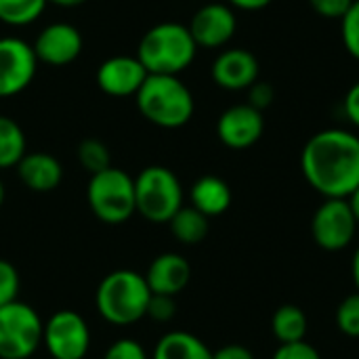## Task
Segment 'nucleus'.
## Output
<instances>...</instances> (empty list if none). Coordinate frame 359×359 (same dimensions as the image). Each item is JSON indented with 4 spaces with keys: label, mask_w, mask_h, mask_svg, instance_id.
<instances>
[{
    "label": "nucleus",
    "mask_w": 359,
    "mask_h": 359,
    "mask_svg": "<svg viewBox=\"0 0 359 359\" xmlns=\"http://www.w3.org/2000/svg\"><path fill=\"white\" fill-rule=\"evenodd\" d=\"M15 168H17L21 183L29 191H36V194H46V191L57 189L63 179V168L59 160L44 151L25 154Z\"/></svg>",
    "instance_id": "17"
},
{
    "label": "nucleus",
    "mask_w": 359,
    "mask_h": 359,
    "mask_svg": "<svg viewBox=\"0 0 359 359\" xmlns=\"http://www.w3.org/2000/svg\"><path fill=\"white\" fill-rule=\"evenodd\" d=\"M212 80L225 90H246L259 80V61L246 48H227L212 63Z\"/></svg>",
    "instance_id": "15"
},
{
    "label": "nucleus",
    "mask_w": 359,
    "mask_h": 359,
    "mask_svg": "<svg viewBox=\"0 0 359 359\" xmlns=\"http://www.w3.org/2000/svg\"><path fill=\"white\" fill-rule=\"evenodd\" d=\"M355 0H309L311 8L324 19H343Z\"/></svg>",
    "instance_id": "30"
},
{
    "label": "nucleus",
    "mask_w": 359,
    "mask_h": 359,
    "mask_svg": "<svg viewBox=\"0 0 359 359\" xmlns=\"http://www.w3.org/2000/svg\"><path fill=\"white\" fill-rule=\"evenodd\" d=\"M141 116L160 128L185 126L196 109L194 95L179 76L149 74L135 95Z\"/></svg>",
    "instance_id": "3"
},
{
    "label": "nucleus",
    "mask_w": 359,
    "mask_h": 359,
    "mask_svg": "<svg viewBox=\"0 0 359 359\" xmlns=\"http://www.w3.org/2000/svg\"><path fill=\"white\" fill-rule=\"evenodd\" d=\"M42 345L53 359H84L90 347L86 320L72 309H61L44 322Z\"/></svg>",
    "instance_id": "8"
},
{
    "label": "nucleus",
    "mask_w": 359,
    "mask_h": 359,
    "mask_svg": "<svg viewBox=\"0 0 359 359\" xmlns=\"http://www.w3.org/2000/svg\"><path fill=\"white\" fill-rule=\"evenodd\" d=\"M137 212L151 223H168L183 206V187L166 166H147L135 179Z\"/></svg>",
    "instance_id": "6"
},
{
    "label": "nucleus",
    "mask_w": 359,
    "mask_h": 359,
    "mask_svg": "<svg viewBox=\"0 0 359 359\" xmlns=\"http://www.w3.org/2000/svg\"><path fill=\"white\" fill-rule=\"evenodd\" d=\"M177 313V305H175V297H168V294H154L149 297V303H147V313L145 318L154 320V322H170Z\"/></svg>",
    "instance_id": "28"
},
{
    "label": "nucleus",
    "mask_w": 359,
    "mask_h": 359,
    "mask_svg": "<svg viewBox=\"0 0 359 359\" xmlns=\"http://www.w3.org/2000/svg\"><path fill=\"white\" fill-rule=\"evenodd\" d=\"M189 198H191V206L196 210H200L208 219L227 212V208L231 206V189H229V185L223 179L215 177V175L200 177L194 183V187L189 191Z\"/></svg>",
    "instance_id": "18"
},
{
    "label": "nucleus",
    "mask_w": 359,
    "mask_h": 359,
    "mask_svg": "<svg viewBox=\"0 0 359 359\" xmlns=\"http://www.w3.org/2000/svg\"><path fill=\"white\" fill-rule=\"evenodd\" d=\"M349 200V204H351V210H353V215H355V219H358V225H359V187L347 198Z\"/></svg>",
    "instance_id": "36"
},
{
    "label": "nucleus",
    "mask_w": 359,
    "mask_h": 359,
    "mask_svg": "<svg viewBox=\"0 0 359 359\" xmlns=\"http://www.w3.org/2000/svg\"><path fill=\"white\" fill-rule=\"evenodd\" d=\"M351 273H353V282H355V288H358V292H359V248L355 250V257H353Z\"/></svg>",
    "instance_id": "38"
},
{
    "label": "nucleus",
    "mask_w": 359,
    "mask_h": 359,
    "mask_svg": "<svg viewBox=\"0 0 359 359\" xmlns=\"http://www.w3.org/2000/svg\"><path fill=\"white\" fill-rule=\"evenodd\" d=\"M343 107H345V114H347L349 122L359 128V82H355V84L347 90L345 101H343Z\"/></svg>",
    "instance_id": "33"
},
{
    "label": "nucleus",
    "mask_w": 359,
    "mask_h": 359,
    "mask_svg": "<svg viewBox=\"0 0 359 359\" xmlns=\"http://www.w3.org/2000/svg\"><path fill=\"white\" fill-rule=\"evenodd\" d=\"M358 229V219L345 198H326L311 219V236L322 250L339 252L347 248Z\"/></svg>",
    "instance_id": "9"
},
{
    "label": "nucleus",
    "mask_w": 359,
    "mask_h": 359,
    "mask_svg": "<svg viewBox=\"0 0 359 359\" xmlns=\"http://www.w3.org/2000/svg\"><path fill=\"white\" fill-rule=\"evenodd\" d=\"M305 181L324 198H349L359 187V137L345 128L316 133L303 147Z\"/></svg>",
    "instance_id": "1"
},
{
    "label": "nucleus",
    "mask_w": 359,
    "mask_h": 359,
    "mask_svg": "<svg viewBox=\"0 0 359 359\" xmlns=\"http://www.w3.org/2000/svg\"><path fill=\"white\" fill-rule=\"evenodd\" d=\"M307 328H309L307 316L297 305H282L280 309H276L271 318V332L280 341V345L305 341Z\"/></svg>",
    "instance_id": "20"
},
{
    "label": "nucleus",
    "mask_w": 359,
    "mask_h": 359,
    "mask_svg": "<svg viewBox=\"0 0 359 359\" xmlns=\"http://www.w3.org/2000/svg\"><path fill=\"white\" fill-rule=\"evenodd\" d=\"M50 4H57V6H65V8H72V6H80L84 4L86 0H48Z\"/></svg>",
    "instance_id": "37"
},
{
    "label": "nucleus",
    "mask_w": 359,
    "mask_h": 359,
    "mask_svg": "<svg viewBox=\"0 0 359 359\" xmlns=\"http://www.w3.org/2000/svg\"><path fill=\"white\" fill-rule=\"evenodd\" d=\"M212 359H255V355L244 345H225L219 351H212Z\"/></svg>",
    "instance_id": "34"
},
{
    "label": "nucleus",
    "mask_w": 359,
    "mask_h": 359,
    "mask_svg": "<svg viewBox=\"0 0 359 359\" xmlns=\"http://www.w3.org/2000/svg\"><path fill=\"white\" fill-rule=\"evenodd\" d=\"M341 29L347 53L359 61V0L351 4L347 15L341 19Z\"/></svg>",
    "instance_id": "27"
},
{
    "label": "nucleus",
    "mask_w": 359,
    "mask_h": 359,
    "mask_svg": "<svg viewBox=\"0 0 359 359\" xmlns=\"http://www.w3.org/2000/svg\"><path fill=\"white\" fill-rule=\"evenodd\" d=\"M143 63L130 55H116L105 59L97 69V86L109 97H135L147 80Z\"/></svg>",
    "instance_id": "14"
},
{
    "label": "nucleus",
    "mask_w": 359,
    "mask_h": 359,
    "mask_svg": "<svg viewBox=\"0 0 359 359\" xmlns=\"http://www.w3.org/2000/svg\"><path fill=\"white\" fill-rule=\"evenodd\" d=\"M151 359H212V351L198 337L175 330L158 341Z\"/></svg>",
    "instance_id": "19"
},
{
    "label": "nucleus",
    "mask_w": 359,
    "mask_h": 359,
    "mask_svg": "<svg viewBox=\"0 0 359 359\" xmlns=\"http://www.w3.org/2000/svg\"><path fill=\"white\" fill-rule=\"evenodd\" d=\"M25 154V135L21 126L8 116H0V170L15 168Z\"/></svg>",
    "instance_id": "22"
},
{
    "label": "nucleus",
    "mask_w": 359,
    "mask_h": 359,
    "mask_svg": "<svg viewBox=\"0 0 359 359\" xmlns=\"http://www.w3.org/2000/svg\"><path fill=\"white\" fill-rule=\"evenodd\" d=\"M276 90L269 82L257 80L250 88H248V105H252L259 111H265L271 103H273Z\"/></svg>",
    "instance_id": "32"
},
{
    "label": "nucleus",
    "mask_w": 359,
    "mask_h": 359,
    "mask_svg": "<svg viewBox=\"0 0 359 359\" xmlns=\"http://www.w3.org/2000/svg\"><path fill=\"white\" fill-rule=\"evenodd\" d=\"M44 322L27 303L0 307V359L32 358L42 345Z\"/></svg>",
    "instance_id": "7"
},
{
    "label": "nucleus",
    "mask_w": 359,
    "mask_h": 359,
    "mask_svg": "<svg viewBox=\"0 0 359 359\" xmlns=\"http://www.w3.org/2000/svg\"><path fill=\"white\" fill-rule=\"evenodd\" d=\"M265 130L263 111L255 109L248 103L233 105L225 109L217 122V135L221 143L229 149H248L252 147Z\"/></svg>",
    "instance_id": "12"
},
{
    "label": "nucleus",
    "mask_w": 359,
    "mask_h": 359,
    "mask_svg": "<svg viewBox=\"0 0 359 359\" xmlns=\"http://www.w3.org/2000/svg\"><path fill=\"white\" fill-rule=\"evenodd\" d=\"M103 359H149L143 345L133 339H120L109 345Z\"/></svg>",
    "instance_id": "29"
},
{
    "label": "nucleus",
    "mask_w": 359,
    "mask_h": 359,
    "mask_svg": "<svg viewBox=\"0 0 359 359\" xmlns=\"http://www.w3.org/2000/svg\"><path fill=\"white\" fill-rule=\"evenodd\" d=\"M4 196H6V191H4V183L0 181V208H2V204H4Z\"/></svg>",
    "instance_id": "39"
},
{
    "label": "nucleus",
    "mask_w": 359,
    "mask_h": 359,
    "mask_svg": "<svg viewBox=\"0 0 359 359\" xmlns=\"http://www.w3.org/2000/svg\"><path fill=\"white\" fill-rule=\"evenodd\" d=\"M86 200L99 221L120 225L137 212L135 179L128 172L109 166L107 170L90 175Z\"/></svg>",
    "instance_id": "5"
},
{
    "label": "nucleus",
    "mask_w": 359,
    "mask_h": 359,
    "mask_svg": "<svg viewBox=\"0 0 359 359\" xmlns=\"http://www.w3.org/2000/svg\"><path fill=\"white\" fill-rule=\"evenodd\" d=\"M78 162L90 175H97V172L107 170L111 166V154H109V149H107V145L103 141L84 139L78 145Z\"/></svg>",
    "instance_id": "24"
},
{
    "label": "nucleus",
    "mask_w": 359,
    "mask_h": 359,
    "mask_svg": "<svg viewBox=\"0 0 359 359\" xmlns=\"http://www.w3.org/2000/svg\"><path fill=\"white\" fill-rule=\"evenodd\" d=\"M337 326L345 337L359 339V292L347 297L337 309Z\"/></svg>",
    "instance_id": "25"
},
{
    "label": "nucleus",
    "mask_w": 359,
    "mask_h": 359,
    "mask_svg": "<svg viewBox=\"0 0 359 359\" xmlns=\"http://www.w3.org/2000/svg\"><path fill=\"white\" fill-rule=\"evenodd\" d=\"M271 359H322L318 349L313 345H309L307 341H299V343H288V345H280L278 351L273 353Z\"/></svg>",
    "instance_id": "31"
},
{
    "label": "nucleus",
    "mask_w": 359,
    "mask_h": 359,
    "mask_svg": "<svg viewBox=\"0 0 359 359\" xmlns=\"http://www.w3.org/2000/svg\"><path fill=\"white\" fill-rule=\"evenodd\" d=\"M38 59L32 44L21 38H0V99L23 93L36 76Z\"/></svg>",
    "instance_id": "10"
},
{
    "label": "nucleus",
    "mask_w": 359,
    "mask_h": 359,
    "mask_svg": "<svg viewBox=\"0 0 359 359\" xmlns=\"http://www.w3.org/2000/svg\"><path fill=\"white\" fill-rule=\"evenodd\" d=\"M32 48L38 63L63 67L80 57L82 34L72 23H50L38 34Z\"/></svg>",
    "instance_id": "13"
},
{
    "label": "nucleus",
    "mask_w": 359,
    "mask_h": 359,
    "mask_svg": "<svg viewBox=\"0 0 359 359\" xmlns=\"http://www.w3.org/2000/svg\"><path fill=\"white\" fill-rule=\"evenodd\" d=\"M48 0H0V21L6 25H27L36 21Z\"/></svg>",
    "instance_id": "23"
},
{
    "label": "nucleus",
    "mask_w": 359,
    "mask_h": 359,
    "mask_svg": "<svg viewBox=\"0 0 359 359\" xmlns=\"http://www.w3.org/2000/svg\"><path fill=\"white\" fill-rule=\"evenodd\" d=\"M227 2L242 11H261V8L269 6L273 0H227Z\"/></svg>",
    "instance_id": "35"
},
{
    "label": "nucleus",
    "mask_w": 359,
    "mask_h": 359,
    "mask_svg": "<svg viewBox=\"0 0 359 359\" xmlns=\"http://www.w3.org/2000/svg\"><path fill=\"white\" fill-rule=\"evenodd\" d=\"M187 27L198 46L221 48L233 38L238 19L231 6L221 4V2H210L196 11Z\"/></svg>",
    "instance_id": "11"
},
{
    "label": "nucleus",
    "mask_w": 359,
    "mask_h": 359,
    "mask_svg": "<svg viewBox=\"0 0 359 359\" xmlns=\"http://www.w3.org/2000/svg\"><path fill=\"white\" fill-rule=\"evenodd\" d=\"M149 297L151 290L145 276L130 269H118L101 280L95 292V305L105 322L114 326H130L145 318Z\"/></svg>",
    "instance_id": "4"
},
{
    "label": "nucleus",
    "mask_w": 359,
    "mask_h": 359,
    "mask_svg": "<svg viewBox=\"0 0 359 359\" xmlns=\"http://www.w3.org/2000/svg\"><path fill=\"white\" fill-rule=\"evenodd\" d=\"M168 227L181 244L194 246L208 236V217H204L194 206H181L168 221Z\"/></svg>",
    "instance_id": "21"
},
{
    "label": "nucleus",
    "mask_w": 359,
    "mask_h": 359,
    "mask_svg": "<svg viewBox=\"0 0 359 359\" xmlns=\"http://www.w3.org/2000/svg\"><path fill=\"white\" fill-rule=\"evenodd\" d=\"M19 271L6 259H0V307L19 301Z\"/></svg>",
    "instance_id": "26"
},
{
    "label": "nucleus",
    "mask_w": 359,
    "mask_h": 359,
    "mask_svg": "<svg viewBox=\"0 0 359 359\" xmlns=\"http://www.w3.org/2000/svg\"><path fill=\"white\" fill-rule=\"evenodd\" d=\"M198 53L189 27L183 23L166 21L149 27L137 48V59L143 63L147 74L156 76H179L187 69Z\"/></svg>",
    "instance_id": "2"
},
{
    "label": "nucleus",
    "mask_w": 359,
    "mask_h": 359,
    "mask_svg": "<svg viewBox=\"0 0 359 359\" xmlns=\"http://www.w3.org/2000/svg\"><path fill=\"white\" fill-rule=\"evenodd\" d=\"M191 280V267L185 257L177 252H164L151 261L145 273V282L154 294L177 297Z\"/></svg>",
    "instance_id": "16"
}]
</instances>
